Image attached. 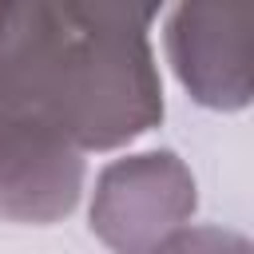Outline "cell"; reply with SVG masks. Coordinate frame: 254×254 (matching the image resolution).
I'll use <instances>...</instances> for the list:
<instances>
[{
	"instance_id": "277c9868",
	"label": "cell",
	"mask_w": 254,
	"mask_h": 254,
	"mask_svg": "<svg viewBox=\"0 0 254 254\" xmlns=\"http://www.w3.org/2000/svg\"><path fill=\"white\" fill-rule=\"evenodd\" d=\"M79 151L16 123H0V218L56 222L79 198Z\"/></svg>"
},
{
	"instance_id": "6da1fadb",
	"label": "cell",
	"mask_w": 254,
	"mask_h": 254,
	"mask_svg": "<svg viewBox=\"0 0 254 254\" xmlns=\"http://www.w3.org/2000/svg\"><path fill=\"white\" fill-rule=\"evenodd\" d=\"M151 20L155 8L135 4H0V123L71 151L143 135L163 115Z\"/></svg>"
},
{
	"instance_id": "3957f363",
	"label": "cell",
	"mask_w": 254,
	"mask_h": 254,
	"mask_svg": "<svg viewBox=\"0 0 254 254\" xmlns=\"http://www.w3.org/2000/svg\"><path fill=\"white\" fill-rule=\"evenodd\" d=\"M250 4H187L175 12L167 48L198 103L242 107L250 99Z\"/></svg>"
},
{
	"instance_id": "5b68a950",
	"label": "cell",
	"mask_w": 254,
	"mask_h": 254,
	"mask_svg": "<svg viewBox=\"0 0 254 254\" xmlns=\"http://www.w3.org/2000/svg\"><path fill=\"white\" fill-rule=\"evenodd\" d=\"M143 254H250V242L242 234H230V230H179V234H167L159 238L155 246H147Z\"/></svg>"
},
{
	"instance_id": "7a4b0ae2",
	"label": "cell",
	"mask_w": 254,
	"mask_h": 254,
	"mask_svg": "<svg viewBox=\"0 0 254 254\" xmlns=\"http://www.w3.org/2000/svg\"><path fill=\"white\" fill-rule=\"evenodd\" d=\"M194 210V179L171 155H135L111 163L91 202V230L119 254H143Z\"/></svg>"
}]
</instances>
